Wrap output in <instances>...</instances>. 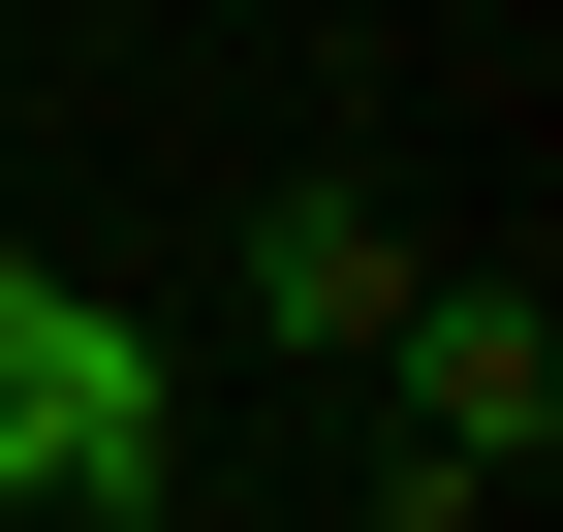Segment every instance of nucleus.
<instances>
[{"instance_id":"f257e3e1","label":"nucleus","mask_w":563,"mask_h":532,"mask_svg":"<svg viewBox=\"0 0 563 532\" xmlns=\"http://www.w3.org/2000/svg\"><path fill=\"white\" fill-rule=\"evenodd\" d=\"M0 532H188V345L0 251Z\"/></svg>"},{"instance_id":"f03ea898","label":"nucleus","mask_w":563,"mask_h":532,"mask_svg":"<svg viewBox=\"0 0 563 532\" xmlns=\"http://www.w3.org/2000/svg\"><path fill=\"white\" fill-rule=\"evenodd\" d=\"M376 376H407V439H470V470H563V282L532 251H407V313H376Z\"/></svg>"},{"instance_id":"7ed1b4c3","label":"nucleus","mask_w":563,"mask_h":532,"mask_svg":"<svg viewBox=\"0 0 563 532\" xmlns=\"http://www.w3.org/2000/svg\"><path fill=\"white\" fill-rule=\"evenodd\" d=\"M376 313H407V220H376V188H344V157L251 188V345L282 376H376Z\"/></svg>"},{"instance_id":"20e7f679","label":"nucleus","mask_w":563,"mask_h":532,"mask_svg":"<svg viewBox=\"0 0 563 532\" xmlns=\"http://www.w3.org/2000/svg\"><path fill=\"white\" fill-rule=\"evenodd\" d=\"M376 532H501V470L470 439H376Z\"/></svg>"}]
</instances>
